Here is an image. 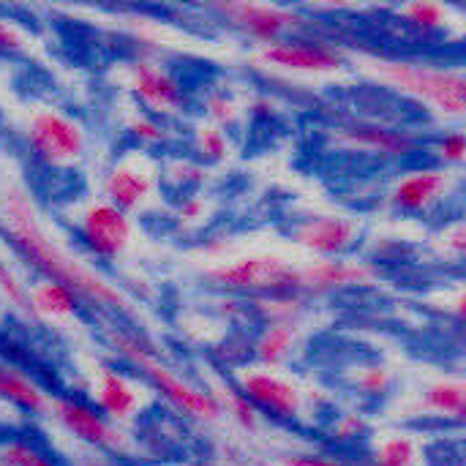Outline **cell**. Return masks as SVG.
<instances>
[{
    "instance_id": "obj_1",
    "label": "cell",
    "mask_w": 466,
    "mask_h": 466,
    "mask_svg": "<svg viewBox=\"0 0 466 466\" xmlns=\"http://www.w3.org/2000/svg\"><path fill=\"white\" fill-rule=\"evenodd\" d=\"M0 229L14 254L38 279L63 284L85 306L104 314L137 317L134 300L126 295L123 287L87 265L49 232L33 194L19 183H8L0 191Z\"/></svg>"
},
{
    "instance_id": "obj_2",
    "label": "cell",
    "mask_w": 466,
    "mask_h": 466,
    "mask_svg": "<svg viewBox=\"0 0 466 466\" xmlns=\"http://www.w3.org/2000/svg\"><path fill=\"white\" fill-rule=\"evenodd\" d=\"M106 341L123 358L169 407H175L180 415L202 423H216L224 410L218 399L210 390H202L175 374L158 352V344L150 341L142 330H128V328H106Z\"/></svg>"
},
{
    "instance_id": "obj_3",
    "label": "cell",
    "mask_w": 466,
    "mask_h": 466,
    "mask_svg": "<svg viewBox=\"0 0 466 466\" xmlns=\"http://www.w3.org/2000/svg\"><path fill=\"white\" fill-rule=\"evenodd\" d=\"M366 68L393 90L426 104L431 112L459 120L466 112V76L461 68L410 60V57H374Z\"/></svg>"
},
{
    "instance_id": "obj_4",
    "label": "cell",
    "mask_w": 466,
    "mask_h": 466,
    "mask_svg": "<svg viewBox=\"0 0 466 466\" xmlns=\"http://www.w3.org/2000/svg\"><path fill=\"white\" fill-rule=\"evenodd\" d=\"M25 147L35 164L49 169H68L85 158L87 131L76 117L55 106H44L35 109L25 123Z\"/></svg>"
},
{
    "instance_id": "obj_5",
    "label": "cell",
    "mask_w": 466,
    "mask_h": 466,
    "mask_svg": "<svg viewBox=\"0 0 466 466\" xmlns=\"http://www.w3.org/2000/svg\"><path fill=\"white\" fill-rule=\"evenodd\" d=\"M205 279L213 287L243 298L298 292V265L276 254H251L229 262H218L205 270Z\"/></svg>"
},
{
    "instance_id": "obj_6",
    "label": "cell",
    "mask_w": 466,
    "mask_h": 466,
    "mask_svg": "<svg viewBox=\"0 0 466 466\" xmlns=\"http://www.w3.org/2000/svg\"><path fill=\"white\" fill-rule=\"evenodd\" d=\"M74 235L90 259L109 265L131 248L134 218L104 199H93L76 213Z\"/></svg>"
},
{
    "instance_id": "obj_7",
    "label": "cell",
    "mask_w": 466,
    "mask_h": 466,
    "mask_svg": "<svg viewBox=\"0 0 466 466\" xmlns=\"http://www.w3.org/2000/svg\"><path fill=\"white\" fill-rule=\"evenodd\" d=\"M210 11L240 35L257 41V46H268L295 35L303 27V16L295 8L276 3H251V0H221L210 3Z\"/></svg>"
},
{
    "instance_id": "obj_8",
    "label": "cell",
    "mask_w": 466,
    "mask_h": 466,
    "mask_svg": "<svg viewBox=\"0 0 466 466\" xmlns=\"http://www.w3.org/2000/svg\"><path fill=\"white\" fill-rule=\"evenodd\" d=\"M126 87L142 106V112L158 120L177 117L188 106L183 82L164 63L150 57H134L131 63H126Z\"/></svg>"
},
{
    "instance_id": "obj_9",
    "label": "cell",
    "mask_w": 466,
    "mask_h": 466,
    "mask_svg": "<svg viewBox=\"0 0 466 466\" xmlns=\"http://www.w3.org/2000/svg\"><path fill=\"white\" fill-rule=\"evenodd\" d=\"M254 60L270 68H281L292 74H311V76L339 74L347 66V57L339 46L319 41V38H300V35H289L284 41L259 46L254 52Z\"/></svg>"
},
{
    "instance_id": "obj_10",
    "label": "cell",
    "mask_w": 466,
    "mask_h": 466,
    "mask_svg": "<svg viewBox=\"0 0 466 466\" xmlns=\"http://www.w3.org/2000/svg\"><path fill=\"white\" fill-rule=\"evenodd\" d=\"M158 169L145 153L123 156L112 167H106L101 177V194L104 202L120 208L123 213H137L142 210L158 191Z\"/></svg>"
},
{
    "instance_id": "obj_11",
    "label": "cell",
    "mask_w": 466,
    "mask_h": 466,
    "mask_svg": "<svg viewBox=\"0 0 466 466\" xmlns=\"http://www.w3.org/2000/svg\"><path fill=\"white\" fill-rule=\"evenodd\" d=\"M49 418L63 431H68L74 440H79V442H85L90 448L120 453L128 445L126 434L109 418H104L93 404L82 401L79 396H57V399H52Z\"/></svg>"
},
{
    "instance_id": "obj_12",
    "label": "cell",
    "mask_w": 466,
    "mask_h": 466,
    "mask_svg": "<svg viewBox=\"0 0 466 466\" xmlns=\"http://www.w3.org/2000/svg\"><path fill=\"white\" fill-rule=\"evenodd\" d=\"M377 281H380V268L369 259L339 257V259H314L298 265V292L303 298L363 289V287H374Z\"/></svg>"
},
{
    "instance_id": "obj_13",
    "label": "cell",
    "mask_w": 466,
    "mask_h": 466,
    "mask_svg": "<svg viewBox=\"0 0 466 466\" xmlns=\"http://www.w3.org/2000/svg\"><path fill=\"white\" fill-rule=\"evenodd\" d=\"M360 240V221L347 213H314L295 224L292 243L317 259L347 257Z\"/></svg>"
},
{
    "instance_id": "obj_14",
    "label": "cell",
    "mask_w": 466,
    "mask_h": 466,
    "mask_svg": "<svg viewBox=\"0 0 466 466\" xmlns=\"http://www.w3.org/2000/svg\"><path fill=\"white\" fill-rule=\"evenodd\" d=\"M453 191V172L442 167H420L404 172L388 191V205L396 213L426 216Z\"/></svg>"
},
{
    "instance_id": "obj_15",
    "label": "cell",
    "mask_w": 466,
    "mask_h": 466,
    "mask_svg": "<svg viewBox=\"0 0 466 466\" xmlns=\"http://www.w3.org/2000/svg\"><path fill=\"white\" fill-rule=\"evenodd\" d=\"M238 390L265 415L273 420H295L303 412V393L295 382L284 380L281 374L254 366L240 374Z\"/></svg>"
},
{
    "instance_id": "obj_16",
    "label": "cell",
    "mask_w": 466,
    "mask_h": 466,
    "mask_svg": "<svg viewBox=\"0 0 466 466\" xmlns=\"http://www.w3.org/2000/svg\"><path fill=\"white\" fill-rule=\"evenodd\" d=\"M336 142L352 150H369L385 158H407L420 150V139L415 131L390 126V123H377V120H360L341 126L336 131Z\"/></svg>"
},
{
    "instance_id": "obj_17",
    "label": "cell",
    "mask_w": 466,
    "mask_h": 466,
    "mask_svg": "<svg viewBox=\"0 0 466 466\" xmlns=\"http://www.w3.org/2000/svg\"><path fill=\"white\" fill-rule=\"evenodd\" d=\"M93 396H96V410L109 420H131L142 407V396L134 380L112 366H101L96 371Z\"/></svg>"
},
{
    "instance_id": "obj_18",
    "label": "cell",
    "mask_w": 466,
    "mask_h": 466,
    "mask_svg": "<svg viewBox=\"0 0 466 466\" xmlns=\"http://www.w3.org/2000/svg\"><path fill=\"white\" fill-rule=\"evenodd\" d=\"M0 401L30 418H44L52 407L49 393L30 374L5 360H0Z\"/></svg>"
},
{
    "instance_id": "obj_19",
    "label": "cell",
    "mask_w": 466,
    "mask_h": 466,
    "mask_svg": "<svg viewBox=\"0 0 466 466\" xmlns=\"http://www.w3.org/2000/svg\"><path fill=\"white\" fill-rule=\"evenodd\" d=\"M27 298H30L33 319H44L55 325L74 322L85 311V303L71 289L46 279H35L33 284H27Z\"/></svg>"
},
{
    "instance_id": "obj_20",
    "label": "cell",
    "mask_w": 466,
    "mask_h": 466,
    "mask_svg": "<svg viewBox=\"0 0 466 466\" xmlns=\"http://www.w3.org/2000/svg\"><path fill=\"white\" fill-rule=\"evenodd\" d=\"M300 336H303L300 319L268 322V325H262L259 336L251 341V355L257 358V363L262 369H276V366L287 363V358L298 350Z\"/></svg>"
},
{
    "instance_id": "obj_21",
    "label": "cell",
    "mask_w": 466,
    "mask_h": 466,
    "mask_svg": "<svg viewBox=\"0 0 466 466\" xmlns=\"http://www.w3.org/2000/svg\"><path fill=\"white\" fill-rule=\"evenodd\" d=\"M420 407L426 412H437V415H445V418H453V420H464L466 388L461 382H453V380L434 382V385H429L423 390Z\"/></svg>"
},
{
    "instance_id": "obj_22",
    "label": "cell",
    "mask_w": 466,
    "mask_h": 466,
    "mask_svg": "<svg viewBox=\"0 0 466 466\" xmlns=\"http://www.w3.org/2000/svg\"><path fill=\"white\" fill-rule=\"evenodd\" d=\"M399 14H401L404 25H410L412 30H418L423 35H434V33L448 30L453 8L437 3V0H415V3H407Z\"/></svg>"
},
{
    "instance_id": "obj_23",
    "label": "cell",
    "mask_w": 466,
    "mask_h": 466,
    "mask_svg": "<svg viewBox=\"0 0 466 466\" xmlns=\"http://www.w3.org/2000/svg\"><path fill=\"white\" fill-rule=\"evenodd\" d=\"M158 177L175 188V191H183V194H191L197 188H202L208 180H210V172L205 164H199L197 158H172L161 167Z\"/></svg>"
},
{
    "instance_id": "obj_24",
    "label": "cell",
    "mask_w": 466,
    "mask_h": 466,
    "mask_svg": "<svg viewBox=\"0 0 466 466\" xmlns=\"http://www.w3.org/2000/svg\"><path fill=\"white\" fill-rule=\"evenodd\" d=\"M191 147H194V153H197V161L205 164V167H208V164H221V161H227V156H229V150H232L227 131H221V128L213 126V123H199V126L194 128Z\"/></svg>"
},
{
    "instance_id": "obj_25",
    "label": "cell",
    "mask_w": 466,
    "mask_h": 466,
    "mask_svg": "<svg viewBox=\"0 0 466 466\" xmlns=\"http://www.w3.org/2000/svg\"><path fill=\"white\" fill-rule=\"evenodd\" d=\"M126 131L128 137L142 145V147H167L172 142V131L164 120L147 115V112H134L128 120H126Z\"/></svg>"
},
{
    "instance_id": "obj_26",
    "label": "cell",
    "mask_w": 466,
    "mask_h": 466,
    "mask_svg": "<svg viewBox=\"0 0 466 466\" xmlns=\"http://www.w3.org/2000/svg\"><path fill=\"white\" fill-rule=\"evenodd\" d=\"M0 298H3V303H5L14 314H19V317H25V319H33L30 298H27V284H25V279L14 270V265H11L8 259H3V257H0Z\"/></svg>"
},
{
    "instance_id": "obj_27",
    "label": "cell",
    "mask_w": 466,
    "mask_h": 466,
    "mask_svg": "<svg viewBox=\"0 0 466 466\" xmlns=\"http://www.w3.org/2000/svg\"><path fill=\"white\" fill-rule=\"evenodd\" d=\"M210 393L218 399L221 410H227L229 418H232L240 429H246V431H257V429H259V410H257L238 388L221 385V388H216V390H210Z\"/></svg>"
},
{
    "instance_id": "obj_28",
    "label": "cell",
    "mask_w": 466,
    "mask_h": 466,
    "mask_svg": "<svg viewBox=\"0 0 466 466\" xmlns=\"http://www.w3.org/2000/svg\"><path fill=\"white\" fill-rule=\"evenodd\" d=\"M202 109L210 117V123L218 126L221 131H229L243 120V106L227 90H210L202 98Z\"/></svg>"
},
{
    "instance_id": "obj_29",
    "label": "cell",
    "mask_w": 466,
    "mask_h": 466,
    "mask_svg": "<svg viewBox=\"0 0 466 466\" xmlns=\"http://www.w3.org/2000/svg\"><path fill=\"white\" fill-rule=\"evenodd\" d=\"M377 466H415L418 464V445L407 434H393L382 440L374 451Z\"/></svg>"
},
{
    "instance_id": "obj_30",
    "label": "cell",
    "mask_w": 466,
    "mask_h": 466,
    "mask_svg": "<svg viewBox=\"0 0 466 466\" xmlns=\"http://www.w3.org/2000/svg\"><path fill=\"white\" fill-rule=\"evenodd\" d=\"M0 464L3 466H60L49 453L27 440H3L0 442Z\"/></svg>"
},
{
    "instance_id": "obj_31",
    "label": "cell",
    "mask_w": 466,
    "mask_h": 466,
    "mask_svg": "<svg viewBox=\"0 0 466 466\" xmlns=\"http://www.w3.org/2000/svg\"><path fill=\"white\" fill-rule=\"evenodd\" d=\"M30 46H33V35L16 19L0 14V57L27 55Z\"/></svg>"
},
{
    "instance_id": "obj_32",
    "label": "cell",
    "mask_w": 466,
    "mask_h": 466,
    "mask_svg": "<svg viewBox=\"0 0 466 466\" xmlns=\"http://www.w3.org/2000/svg\"><path fill=\"white\" fill-rule=\"evenodd\" d=\"M431 153H434V158L440 161L442 169H448V167H461L466 158L464 131L453 128V131L440 134V137L431 142Z\"/></svg>"
},
{
    "instance_id": "obj_33",
    "label": "cell",
    "mask_w": 466,
    "mask_h": 466,
    "mask_svg": "<svg viewBox=\"0 0 466 466\" xmlns=\"http://www.w3.org/2000/svg\"><path fill=\"white\" fill-rule=\"evenodd\" d=\"M355 388H358L363 396H369V399H382V396H388L390 388H393V374H390V369H385V366H380V363L366 366V369H360V374L355 377Z\"/></svg>"
},
{
    "instance_id": "obj_34",
    "label": "cell",
    "mask_w": 466,
    "mask_h": 466,
    "mask_svg": "<svg viewBox=\"0 0 466 466\" xmlns=\"http://www.w3.org/2000/svg\"><path fill=\"white\" fill-rule=\"evenodd\" d=\"M208 197H202L199 191H191V194H183L175 205V218L180 224H188V227H197L208 218Z\"/></svg>"
},
{
    "instance_id": "obj_35",
    "label": "cell",
    "mask_w": 466,
    "mask_h": 466,
    "mask_svg": "<svg viewBox=\"0 0 466 466\" xmlns=\"http://www.w3.org/2000/svg\"><path fill=\"white\" fill-rule=\"evenodd\" d=\"M366 420L360 418V415H344L339 423H336V429H333V437L339 440V442H350V440H358V437H363L366 434Z\"/></svg>"
},
{
    "instance_id": "obj_36",
    "label": "cell",
    "mask_w": 466,
    "mask_h": 466,
    "mask_svg": "<svg viewBox=\"0 0 466 466\" xmlns=\"http://www.w3.org/2000/svg\"><path fill=\"white\" fill-rule=\"evenodd\" d=\"M442 240H445V248L456 257V259H461L466 251V229L464 224L459 221V224H453L445 235H442Z\"/></svg>"
},
{
    "instance_id": "obj_37",
    "label": "cell",
    "mask_w": 466,
    "mask_h": 466,
    "mask_svg": "<svg viewBox=\"0 0 466 466\" xmlns=\"http://www.w3.org/2000/svg\"><path fill=\"white\" fill-rule=\"evenodd\" d=\"M287 466H347V464H339V461H333V459H325V456H311V453H298V456H289Z\"/></svg>"
},
{
    "instance_id": "obj_38",
    "label": "cell",
    "mask_w": 466,
    "mask_h": 466,
    "mask_svg": "<svg viewBox=\"0 0 466 466\" xmlns=\"http://www.w3.org/2000/svg\"><path fill=\"white\" fill-rule=\"evenodd\" d=\"M248 112L254 117H273L276 115V101H270L268 96H259L248 104Z\"/></svg>"
},
{
    "instance_id": "obj_39",
    "label": "cell",
    "mask_w": 466,
    "mask_h": 466,
    "mask_svg": "<svg viewBox=\"0 0 466 466\" xmlns=\"http://www.w3.org/2000/svg\"><path fill=\"white\" fill-rule=\"evenodd\" d=\"M202 251H205L208 257L221 259L224 254H229V243H227V240H221V238H208V240L202 243Z\"/></svg>"
},
{
    "instance_id": "obj_40",
    "label": "cell",
    "mask_w": 466,
    "mask_h": 466,
    "mask_svg": "<svg viewBox=\"0 0 466 466\" xmlns=\"http://www.w3.org/2000/svg\"><path fill=\"white\" fill-rule=\"evenodd\" d=\"M82 466H115V464H109V461H101V459H87V461H85Z\"/></svg>"
},
{
    "instance_id": "obj_41",
    "label": "cell",
    "mask_w": 466,
    "mask_h": 466,
    "mask_svg": "<svg viewBox=\"0 0 466 466\" xmlns=\"http://www.w3.org/2000/svg\"><path fill=\"white\" fill-rule=\"evenodd\" d=\"M199 466H216V464H199Z\"/></svg>"
},
{
    "instance_id": "obj_42",
    "label": "cell",
    "mask_w": 466,
    "mask_h": 466,
    "mask_svg": "<svg viewBox=\"0 0 466 466\" xmlns=\"http://www.w3.org/2000/svg\"><path fill=\"white\" fill-rule=\"evenodd\" d=\"M0 466H3V464H0Z\"/></svg>"
}]
</instances>
